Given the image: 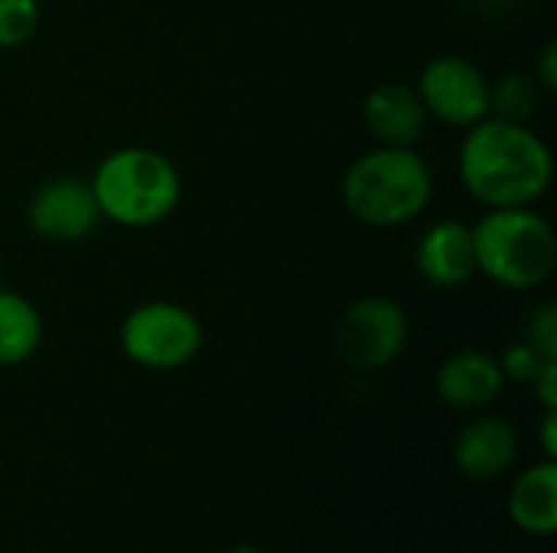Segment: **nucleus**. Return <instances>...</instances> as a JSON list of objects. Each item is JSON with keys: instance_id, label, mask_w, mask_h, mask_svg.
Wrapping results in <instances>:
<instances>
[{"instance_id": "1", "label": "nucleus", "mask_w": 557, "mask_h": 553, "mask_svg": "<svg viewBox=\"0 0 557 553\" xmlns=\"http://www.w3.org/2000/svg\"><path fill=\"white\" fill-rule=\"evenodd\" d=\"M457 173L467 196L483 209H522L548 192L555 160L529 124L490 114L467 127Z\"/></svg>"}, {"instance_id": "2", "label": "nucleus", "mask_w": 557, "mask_h": 553, "mask_svg": "<svg viewBox=\"0 0 557 553\" xmlns=\"http://www.w3.org/2000/svg\"><path fill=\"white\" fill-rule=\"evenodd\" d=\"M346 212L372 228H401L434 199V173L414 147H372L349 163L339 186Z\"/></svg>"}, {"instance_id": "3", "label": "nucleus", "mask_w": 557, "mask_h": 553, "mask_svg": "<svg viewBox=\"0 0 557 553\" xmlns=\"http://www.w3.org/2000/svg\"><path fill=\"white\" fill-rule=\"evenodd\" d=\"M88 183L101 222H114L121 228H153L166 222L183 199L180 169L153 147L111 150L98 160Z\"/></svg>"}, {"instance_id": "4", "label": "nucleus", "mask_w": 557, "mask_h": 553, "mask_svg": "<svg viewBox=\"0 0 557 553\" xmlns=\"http://www.w3.org/2000/svg\"><path fill=\"white\" fill-rule=\"evenodd\" d=\"M473 228L476 274L503 290H539L552 280L557 264V238L552 222L522 209H486Z\"/></svg>"}, {"instance_id": "5", "label": "nucleus", "mask_w": 557, "mask_h": 553, "mask_svg": "<svg viewBox=\"0 0 557 553\" xmlns=\"http://www.w3.org/2000/svg\"><path fill=\"white\" fill-rule=\"evenodd\" d=\"M199 316L173 300H147L134 306L117 329L121 352L147 372H180L202 352Z\"/></svg>"}, {"instance_id": "6", "label": "nucleus", "mask_w": 557, "mask_h": 553, "mask_svg": "<svg viewBox=\"0 0 557 553\" xmlns=\"http://www.w3.org/2000/svg\"><path fill=\"white\" fill-rule=\"evenodd\" d=\"M408 336V310L392 297L369 293L352 300L339 313L333 329V349L339 362L356 372H382L405 352Z\"/></svg>"}, {"instance_id": "7", "label": "nucleus", "mask_w": 557, "mask_h": 553, "mask_svg": "<svg viewBox=\"0 0 557 553\" xmlns=\"http://www.w3.org/2000/svg\"><path fill=\"white\" fill-rule=\"evenodd\" d=\"M414 91L428 117L447 127H473L490 117V75L467 55H434L418 72Z\"/></svg>"}, {"instance_id": "8", "label": "nucleus", "mask_w": 557, "mask_h": 553, "mask_svg": "<svg viewBox=\"0 0 557 553\" xmlns=\"http://www.w3.org/2000/svg\"><path fill=\"white\" fill-rule=\"evenodd\" d=\"M26 225L49 244H75L101 225V212L85 176H52L26 202Z\"/></svg>"}, {"instance_id": "9", "label": "nucleus", "mask_w": 557, "mask_h": 553, "mask_svg": "<svg viewBox=\"0 0 557 553\" xmlns=\"http://www.w3.org/2000/svg\"><path fill=\"white\" fill-rule=\"evenodd\" d=\"M414 271L424 284L437 290L463 287L476 274L473 228L457 218H441L428 225L414 244Z\"/></svg>"}, {"instance_id": "10", "label": "nucleus", "mask_w": 557, "mask_h": 553, "mask_svg": "<svg viewBox=\"0 0 557 553\" xmlns=\"http://www.w3.org/2000/svg\"><path fill=\"white\" fill-rule=\"evenodd\" d=\"M503 388H506V378H503L496 355L480 352V349H463V352L447 355L434 375V391L441 404L454 411H467V414H480L490 404H496Z\"/></svg>"}, {"instance_id": "11", "label": "nucleus", "mask_w": 557, "mask_h": 553, "mask_svg": "<svg viewBox=\"0 0 557 553\" xmlns=\"http://www.w3.org/2000/svg\"><path fill=\"white\" fill-rule=\"evenodd\" d=\"M362 124L379 147H418L428 130V111L405 81H382L362 101Z\"/></svg>"}, {"instance_id": "12", "label": "nucleus", "mask_w": 557, "mask_h": 553, "mask_svg": "<svg viewBox=\"0 0 557 553\" xmlns=\"http://www.w3.org/2000/svg\"><path fill=\"white\" fill-rule=\"evenodd\" d=\"M519 460V433L509 420L483 414L473 417L454 440V466L467 479H496Z\"/></svg>"}, {"instance_id": "13", "label": "nucleus", "mask_w": 557, "mask_h": 553, "mask_svg": "<svg viewBox=\"0 0 557 553\" xmlns=\"http://www.w3.org/2000/svg\"><path fill=\"white\" fill-rule=\"evenodd\" d=\"M509 518L532 538L557 531V463L542 460L529 466L509 489Z\"/></svg>"}, {"instance_id": "14", "label": "nucleus", "mask_w": 557, "mask_h": 553, "mask_svg": "<svg viewBox=\"0 0 557 553\" xmlns=\"http://www.w3.org/2000/svg\"><path fill=\"white\" fill-rule=\"evenodd\" d=\"M42 345V316L16 290L0 287V368H16Z\"/></svg>"}, {"instance_id": "15", "label": "nucleus", "mask_w": 557, "mask_h": 553, "mask_svg": "<svg viewBox=\"0 0 557 553\" xmlns=\"http://www.w3.org/2000/svg\"><path fill=\"white\" fill-rule=\"evenodd\" d=\"M545 91L525 68H509L499 78H490V114L503 121L529 124V117L539 111Z\"/></svg>"}, {"instance_id": "16", "label": "nucleus", "mask_w": 557, "mask_h": 553, "mask_svg": "<svg viewBox=\"0 0 557 553\" xmlns=\"http://www.w3.org/2000/svg\"><path fill=\"white\" fill-rule=\"evenodd\" d=\"M39 29V0H0V49L26 46Z\"/></svg>"}, {"instance_id": "17", "label": "nucleus", "mask_w": 557, "mask_h": 553, "mask_svg": "<svg viewBox=\"0 0 557 553\" xmlns=\"http://www.w3.org/2000/svg\"><path fill=\"white\" fill-rule=\"evenodd\" d=\"M499 368H503V378L506 381H516V385H532L539 378V372L545 368L548 359H542L525 339L522 342H512L499 359Z\"/></svg>"}, {"instance_id": "18", "label": "nucleus", "mask_w": 557, "mask_h": 553, "mask_svg": "<svg viewBox=\"0 0 557 553\" xmlns=\"http://www.w3.org/2000/svg\"><path fill=\"white\" fill-rule=\"evenodd\" d=\"M525 342L548 362H557V306L542 303L525 323Z\"/></svg>"}, {"instance_id": "19", "label": "nucleus", "mask_w": 557, "mask_h": 553, "mask_svg": "<svg viewBox=\"0 0 557 553\" xmlns=\"http://www.w3.org/2000/svg\"><path fill=\"white\" fill-rule=\"evenodd\" d=\"M532 75H535V81L542 85V91H545V95H555L557 91V42L555 39H552V42L542 49V55H539V62H535Z\"/></svg>"}, {"instance_id": "20", "label": "nucleus", "mask_w": 557, "mask_h": 553, "mask_svg": "<svg viewBox=\"0 0 557 553\" xmlns=\"http://www.w3.org/2000/svg\"><path fill=\"white\" fill-rule=\"evenodd\" d=\"M532 388H535L542 411H557V362H545V368L539 372Z\"/></svg>"}, {"instance_id": "21", "label": "nucleus", "mask_w": 557, "mask_h": 553, "mask_svg": "<svg viewBox=\"0 0 557 553\" xmlns=\"http://www.w3.org/2000/svg\"><path fill=\"white\" fill-rule=\"evenodd\" d=\"M542 450H545V460L557 456V411H545L542 417Z\"/></svg>"}, {"instance_id": "22", "label": "nucleus", "mask_w": 557, "mask_h": 553, "mask_svg": "<svg viewBox=\"0 0 557 553\" xmlns=\"http://www.w3.org/2000/svg\"><path fill=\"white\" fill-rule=\"evenodd\" d=\"M225 553H264V551H258V548H228Z\"/></svg>"}]
</instances>
